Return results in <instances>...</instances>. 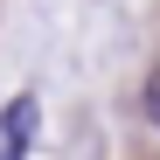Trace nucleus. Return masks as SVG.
I'll return each instance as SVG.
<instances>
[{
    "instance_id": "obj_1",
    "label": "nucleus",
    "mask_w": 160,
    "mask_h": 160,
    "mask_svg": "<svg viewBox=\"0 0 160 160\" xmlns=\"http://www.w3.org/2000/svg\"><path fill=\"white\" fill-rule=\"evenodd\" d=\"M35 125H42V104L21 91L7 112H0V153H7V160H21V153H28V139H35Z\"/></svg>"
},
{
    "instance_id": "obj_2",
    "label": "nucleus",
    "mask_w": 160,
    "mask_h": 160,
    "mask_svg": "<svg viewBox=\"0 0 160 160\" xmlns=\"http://www.w3.org/2000/svg\"><path fill=\"white\" fill-rule=\"evenodd\" d=\"M139 112H146V118H153V125H160V70H153V77H146V91H139Z\"/></svg>"
}]
</instances>
